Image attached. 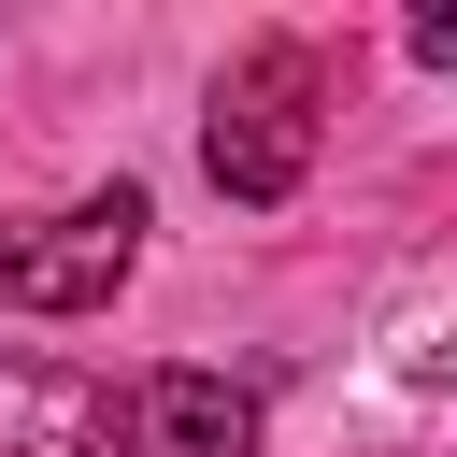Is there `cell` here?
Masks as SVG:
<instances>
[{
  "label": "cell",
  "mask_w": 457,
  "mask_h": 457,
  "mask_svg": "<svg viewBox=\"0 0 457 457\" xmlns=\"http://www.w3.org/2000/svg\"><path fill=\"white\" fill-rule=\"evenodd\" d=\"M200 157H214V186H228V200H257V214H271V200L314 171V57H300V43H257V57L214 86Z\"/></svg>",
  "instance_id": "1"
},
{
  "label": "cell",
  "mask_w": 457,
  "mask_h": 457,
  "mask_svg": "<svg viewBox=\"0 0 457 457\" xmlns=\"http://www.w3.org/2000/svg\"><path fill=\"white\" fill-rule=\"evenodd\" d=\"M129 271H143V186H100V200H71V214L0 228V300H14V314H100Z\"/></svg>",
  "instance_id": "2"
},
{
  "label": "cell",
  "mask_w": 457,
  "mask_h": 457,
  "mask_svg": "<svg viewBox=\"0 0 457 457\" xmlns=\"http://www.w3.org/2000/svg\"><path fill=\"white\" fill-rule=\"evenodd\" d=\"M129 457H257V400H243L228 371L171 357V371L129 386Z\"/></svg>",
  "instance_id": "3"
},
{
  "label": "cell",
  "mask_w": 457,
  "mask_h": 457,
  "mask_svg": "<svg viewBox=\"0 0 457 457\" xmlns=\"http://www.w3.org/2000/svg\"><path fill=\"white\" fill-rule=\"evenodd\" d=\"M0 457H114V386L71 357H0Z\"/></svg>",
  "instance_id": "4"
},
{
  "label": "cell",
  "mask_w": 457,
  "mask_h": 457,
  "mask_svg": "<svg viewBox=\"0 0 457 457\" xmlns=\"http://www.w3.org/2000/svg\"><path fill=\"white\" fill-rule=\"evenodd\" d=\"M386 371H400V386H457V314H443V300H414V314H400V343H386Z\"/></svg>",
  "instance_id": "5"
},
{
  "label": "cell",
  "mask_w": 457,
  "mask_h": 457,
  "mask_svg": "<svg viewBox=\"0 0 457 457\" xmlns=\"http://www.w3.org/2000/svg\"><path fill=\"white\" fill-rule=\"evenodd\" d=\"M414 57H428V71H457V14H414Z\"/></svg>",
  "instance_id": "6"
}]
</instances>
